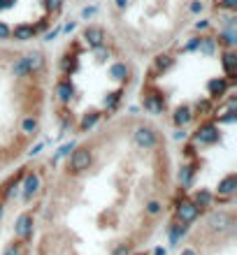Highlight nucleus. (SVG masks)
<instances>
[{
    "label": "nucleus",
    "mask_w": 237,
    "mask_h": 255,
    "mask_svg": "<svg viewBox=\"0 0 237 255\" xmlns=\"http://www.w3.org/2000/svg\"><path fill=\"white\" fill-rule=\"evenodd\" d=\"M47 158L35 255H135L172 214L175 146L142 112H121Z\"/></svg>",
    "instance_id": "1"
},
{
    "label": "nucleus",
    "mask_w": 237,
    "mask_h": 255,
    "mask_svg": "<svg viewBox=\"0 0 237 255\" xmlns=\"http://www.w3.org/2000/svg\"><path fill=\"white\" fill-rule=\"evenodd\" d=\"M140 63L102 19L84 21L49 58V109L58 137H81L126 112Z\"/></svg>",
    "instance_id": "2"
},
{
    "label": "nucleus",
    "mask_w": 237,
    "mask_h": 255,
    "mask_svg": "<svg viewBox=\"0 0 237 255\" xmlns=\"http://www.w3.org/2000/svg\"><path fill=\"white\" fill-rule=\"evenodd\" d=\"M235 33L198 23L147 61L135 91L142 114L182 132L235 95Z\"/></svg>",
    "instance_id": "3"
},
{
    "label": "nucleus",
    "mask_w": 237,
    "mask_h": 255,
    "mask_svg": "<svg viewBox=\"0 0 237 255\" xmlns=\"http://www.w3.org/2000/svg\"><path fill=\"white\" fill-rule=\"evenodd\" d=\"M49 51L0 42V176L30 158L47 130Z\"/></svg>",
    "instance_id": "4"
},
{
    "label": "nucleus",
    "mask_w": 237,
    "mask_h": 255,
    "mask_svg": "<svg viewBox=\"0 0 237 255\" xmlns=\"http://www.w3.org/2000/svg\"><path fill=\"white\" fill-rule=\"evenodd\" d=\"M207 12L221 28H235V0H102V21L137 63L175 44Z\"/></svg>",
    "instance_id": "5"
},
{
    "label": "nucleus",
    "mask_w": 237,
    "mask_h": 255,
    "mask_svg": "<svg viewBox=\"0 0 237 255\" xmlns=\"http://www.w3.org/2000/svg\"><path fill=\"white\" fill-rule=\"evenodd\" d=\"M68 9V0H0V42L35 44L47 37Z\"/></svg>",
    "instance_id": "6"
}]
</instances>
